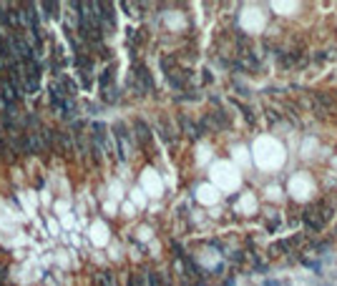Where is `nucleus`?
I'll return each mask as SVG.
<instances>
[{
    "label": "nucleus",
    "instance_id": "nucleus-1",
    "mask_svg": "<svg viewBox=\"0 0 337 286\" xmlns=\"http://www.w3.org/2000/svg\"><path fill=\"white\" fill-rule=\"evenodd\" d=\"M302 224H305V229H307L309 234H320L327 221L322 218V213H320L317 206H309V208H305V213H302Z\"/></svg>",
    "mask_w": 337,
    "mask_h": 286
},
{
    "label": "nucleus",
    "instance_id": "nucleus-2",
    "mask_svg": "<svg viewBox=\"0 0 337 286\" xmlns=\"http://www.w3.org/2000/svg\"><path fill=\"white\" fill-rule=\"evenodd\" d=\"M116 141H118V158L121 161H126L129 158V146H131V133L126 130V126L123 123H116Z\"/></svg>",
    "mask_w": 337,
    "mask_h": 286
},
{
    "label": "nucleus",
    "instance_id": "nucleus-3",
    "mask_svg": "<svg viewBox=\"0 0 337 286\" xmlns=\"http://www.w3.org/2000/svg\"><path fill=\"white\" fill-rule=\"evenodd\" d=\"M53 146L60 156H68L73 148V133H66V130H53Z\"/></svg>",
    "mask_w": 337,
    "mask_h": 286
},
{
    "label": "nucleus",
    "instance_id": "nucleus-4",
    "mask_svg": "<svg viewBox=\"0 0 337 286\" xmlns=\"http://www.w3.org/2000/svg\"><path fill=\"white\" fill-rule=\"evenodd\" d=\"M101 5V28L103 33H109L116 28V8L113 3H98Z\"/></svg>",
    "mask_w": 337,
    "mask_h": 286
},
{
    "label": "nucleus",
    "instance_id": "nucleus-5",
    "mask_svg": "<svg viewBox=\"0 0 337 286\" xmlns=\"http://www.w3.org/2000/svg\"><path fill=\"white\" fill-rule=\"evenodd\" d=\"M134 281H136V286H159V274L143 269V271L134 274Z\"/></svg>",
    "mask_w": 337,
    "mask_h": 286
},
{
    "label": "nucleus",
    "instance_id": "nucleus-6",
    "mask_svg": "<svg viewBox=\"0 0 337 286\" xmlns=\"http://www.w3.org/2000/svg\"><path fill=\"white\" fill-rule=\"evenodd\" d=\"M166 78H168V83H171L174 88H184L186 80H189V73L186 71H171V73H166Z\"/></svg>",
    "mask_w": 337,
    "mask_h": 286
},
{
    "label": "nucleus",
    "instance_id": "nucleus-7",
    "mask_svg": "<svg viewBox=\"0 0 337 286\" xmlns=\"http://www.w3.org/2000/svg\"><path fill=\"white\" fill-rule=\"evenodd\" d=\"M15 156V151H13V146H10V141L0 133V161H10Z\"/></svg>",
    "mask_w": 337,
    "mask_h": 286
},
{
    "label": "nucleus",
    "instance_id": "nucleus-8",
    "mask_svg": "<svg viewBox=\"0 0 337 286\" xmlns=\"http://www.w3.org/2000/svg\"><path fill=\"white\" fill-rule=\"evenodd\" d=\"M181 128H184V133H186L189 138H199V136H201L199 126H197V123H192L186 116H181Z\"/></svg>",
    "mask_w": 337,
    "mask_h": 286
},
{
    "label": "nucleus",
    "instance_id": "nucleus-9",
    "mask_svg": "<svg viewBox=\"0 0 337 286\" xmlns=\"http://www.w3.org/2000/svg\"><path fill=\"white\" fill-rule=\"evenodd\" d=\"M96 284H98V286H118L113 271H101V274H96Z\"/></svg>",
    "mask_w": 337,
    "mask_h": 286
},
{
    "label": "nucleus",
    "instance_id": "nucleus-10",
    "mask_svg": "<svg viewBox=\"0 0 337 286\" xmlns=\"http://www.w3.org/2000/svg\"><path fill=\"white\" fill-rule=\"evenodd\" d=\"M159 128H161V136H164V141H166V143H171V141L176 138V130H174V126H171V123L161 121V126H159Z\"/></svg>",
    "mask_w": 337,
    "mask_h": 286
},
{
    "label": "nucleus",
    "instance_id": "nucleus-11",
    "mask_svg": "<svg viewBox=\"0 0 337 286\" xmlns=\"http://www.w3.org/2000/svg\"><path fill=\"white\" fill-rule=\"evenodd\" d=\"M136 133H139V141H141V143H149L151 130H149V126H146L143 121H136Z\"/></svg>",
    "mask_w": 337,
    "mask_h": 286
},
{
    "label": "nucleus",
    "instance_id": "nucleus-12",
    "mask_svg": "<svg viewBox=\"0 0 337 286\" xmlns=\"http://www.w3.org/2000/svg\"><path fill=\"white\" fill-rule=\"evenodd\" d=\"M111 83H113V65L101 73V91H106V88H113Z\"/></svg>",
    "mask_w": 337,
    "mask_h": 286
},
{
    "label": "nucleus",
    "instance_id": "nucleus-13",
    "mask_svg": "<svg viewBox=\"0 0 337 286\" xmlns=\"http://www.w3.org/2000/svg\"><path fill=\"white\" fill-rule=\"evenodd\" d=\"M231 261H234L237 266H239V263L244 261V251H234V254H231Z\"/></svg>",
    "mask_w": 337,
    "mask_h": 286
},
{
    "label": "nucleus",
    "instance_id": "nucleus-14",
    "mask_svg": "<svg viewBox=\"0 0 337 286\" xmlns=\"http://www.w3.org/2000/svg\"><path fill=\"white\" fill-rule=\"evenodd\" d=\"M5 281H8V269L0 266V286H5Z\"/></svg>",
    "mask_w": 337,
    "mask_h": 286
},
{
    "label": "nucleus",
    "instance_id": "nucleus-15",
    "mask_svg": "<svg viewBox=\"0 0 337 286\" xmlns=\"http://www.w3.org/2000/svg\"><path fill=\"white\" fill-rule=\"evenodd\" d=\"M126 286H136V281H134V276L129 279V284H126Z\"/></svg>",
    "mask_w": 337,
    "mask_h": 286
},
{
    "label": "nucleus",
    "instance_id": "nucleus-16",
    "mask_svg": "<svg viewBox=\"0 0 337 286\" xmlns=\"http://www.w3.org/2000/svg\"><path fill=\"white\" fill-rule=\"evenodd\" d=\"M335 98H337V93H335Z\"/></svg>",
    "mask_w": 337,
    "mask_h": 286
}]
</instances>
